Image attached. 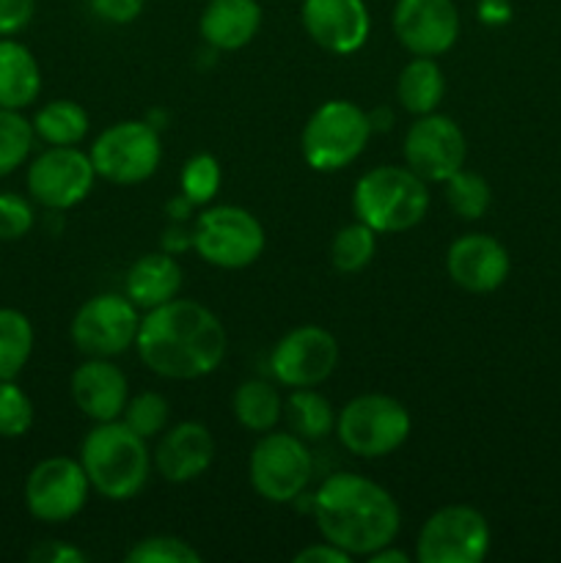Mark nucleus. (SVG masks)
<instances>
[{
    "instance_id": "nucleus-12",
    "label": "nucleus",
    "mask_w": 561,
    "mask_h": 563,
    "mask_svg": "<svg viewBox=\"0 0 561 563\" xmlns=\"http://www.w3.org/2000/svg\"><path fill=\"white\" fill-rule=\"evenodd\" d=\"M141 330V308L127 295H94L72 317L69 335L86 357H119L135 346Z\"/></svg>"
},
{
    "instance_id": "nucleus-4",
    "label": "nucleus",
    "mask_w": 561,
    "mask_h": 563,
    "mask_svg": "<svg viewBox=\"0 0 561 563\" xmlns=\"http://www.w3.org/2000/svg\"><path fill=\"white\" fill-rule=\"evenodd\" d=\"M352 209L377 234H402L427 218L429 187L407 165H377L355 181Z\"/></svg>"
},
{
    "instance_id": "nucleus-10",
    "label": "nucleus",
    "mask_w": 561,
    "mask_h": 563,
    "mask_svg": "<svg viewBox=\"0 0 561 563\" xmlns=\"http://www.w3.org/2000/svg\"><path fill=\"white\" fill-rule=\"evenodd\" d=\"M487 517L465 504L443 506L418 531L416 559L421 563H482L490 553Z\"/></svg>"
},
{
    "instance_id": "nucleus-32",
    "label": "nucleus",
    "mask_w": 561,
    "mask_h": 563,
    "mask_svg": "<svg viewBox=\"0 0 561 563\" xmlns=\"http://www.w3.org/2000/svg\"><path fill=\"white\" fill-rule=\"evenodd\" d=\"M121 421H124L132 432L141 434L143 440L160 438V434L168 429L170 405L163 394H157V390H143V394L130 396L124 412H121Z\"/></svg>"
},
{
    "instance_id": "nucleus-7",
    "label": "nucleus",
    "mask_w": 561,
    "mask_h": 563,
    "mask_svg": "<svg viewBox=\"0 0 561 563\" xmlns=\"http://www.w3.org/2000/svg\"><path fill=\"white\" fill-rule=\"evenodd\" d=\"M267 234L256 214L231 203L207 207L193 223V251L218 269H245L264 253Z\"/></svg>"
},
{
    "instance_id": "nucleus-28",
    "label": "nucleus",
    "mask_w": 561,
    "mask_h": 563,
    "mask_svg": "<svg viewBox=\"0 0 561 563\" xmlns=\"http://www.w3.org/2000/svg\"><path fill=\"white\" fill-rule=\"evenodd\" d=\"M36 333L31 319L16 308H0V379H16L31 363Z\"/></svg>"
},
{
    "instance_id": "nucleus-19",
    "label": "nucleus",
    "mask_w": 561,
    "mask_h": 563,
    "mask_svg": "<svg viewBox=\"0 0 561 563\" xmlns=\"http://www.w3.org/2000/svg\"><path fill=\"white\" fill-rule=\"evenodd\" d=\"M72 401L94 423L119 421L130 401V379L110 357H88L72 372Z\"/></svg>"
},
{
    "instance_id": "nucleus-13",
    "label": "nucleus",
    "mask_w": 561,
    "mask_h": 563,
    "mask_svg": "<svg viewBox=\"0 0 561 563\" xmlns=\"http://www.w3.org/2000/svg\"><path fill=\"white\" fill-rule=\"evenodd\" d=\"M91 482L80 460L72 456H47L36 462L25 478V509L33 520L61 526L86 509Z\"/></svg>"
},
{
    "instance_id": "nucleus-2",
    "label": "nucleus",
    "mask_w": 561,
    "mask_h": 563,
    "mask_svg": "<svg viewBox=\"0 0 561 563\" xmlns=\"http://www.w3.org/2000/svg\"><path fill=\"white\" fill-rule=\"evenodd\" d=\"M319 533L352 559H369L374 550L394 544L402 515L394 495L358 473H333L311 498Z\"/></svg>"
},
{
    "instance_id": "nucleus-38",
    "label": "nucleus",
    "mask_w": 561,
    "mask_h": 563,
    "mask_svg": "<svg viewBox=\"0 0 561 563\" xmlns=\"http://www.w3.org/2000/svg\"><path fill=\"white\" fill-rule=\"evenodd\" d=\"M36 0H0V36H16L31 25Z\"/></svg>"
},
{
    "instance_id": "nucleus-31",
    "label": "nucleus",
    "mask_w": 561,
    "mask_h": 563,
    "mask_svg": "<svg viewBox=\"0 0 561 563\" xmlns=\"http://www.w3.org/2000/svg\"><path fill=\"white\" fill-rule=\"evenodd\" d=\"M446 201H449L451 212L462 220H479L487 214L490 201H493V190H490L487 179L473 170L460 168L454 176L443 181Z\"/></svg>"
},
{
    "instance_id": "nucleus-44",
    "label": "nucleus",
    "mask_w": 561,
    "mask_h": 563,
    "mask_svg": "<svg viewBox=\"0 0 561 563\" xmlns=\"http://www.w3.org/2000/svg\"><path fill=\"white\" fill-rule=\"evenodd\" d=\"M366 561L372 563H407V553H402V550H394V544H385V548L374 550L372 555H369Z\"/></svg>"
},
{
    "instance_id": "nucleus-23",
    "label": "nucleus",
    "mask_w": 561,
    "mask_h": 563,
    "mask_svg": "<svg viewBox=\"0 0 561 563\" xmlns=\"http://www.w3.org/2000/svg\"><path fill=\"white\" fill-rule=\"evenodd\" d=\"M42 93V66L31 47L0 36V108L25 110Z\"/></svg>"
},
{
    "instance_id": "nucleus-30",
    "label": "nucleus",
    "mask_w": 561,
    "mask_h": 563,
    "mask_svg": "<svg viewBox=\"0 0 561 563\" xmlns=\"http://www.w3.org/2000/svg\"><path fill=\"white\" fill-rule=\"evenodd\" d=\"M33 143L36 132L31 119H25L22 110L0 108V179L11 176L31 159Z\"/></svg>"
},
{
    "instance_id": "nucleus-17",
    "label": "nucleus",
    "mask_w": 561,
    "mask_h": 563,
    "mask_svg": "<svg viewBox=\"0 0 561 563\" xmlns=\"http://www.w3.org/2000/svg\"><path fill=\"white\" fill-rule=\"evenodd\" d=\"M300 20L311 42L333 55L358 53L372 31L363 0H302Z\"/></svg>"
},
{
    "instance_id": "nucleus-3",
    "label": "nucleus",
    "mask_w": 561,
    "mask_h": 563,
    "mask_svg": "<svg viewBox=\"0 0 561 563\" xmlns=\"http://www.w3.org/2000/svg\"><path fill=\"white\" fill-rule=\"evenodd\" d=\"M80 465L91 482V489L121 504L143 493L154 462L146 440L119 418V421L97 423L82 438Z\"/></svg>"
},
{
    "instance_id": "nucleus-5",
    "label": "nucleus",
    "mask_w": 561,
    "mask_h": 563,
    "mask_svg": "<svg viewBox=\"0 0 561 563\" xmlns=\"http://www.w3.org/2000/svg\"><path fill=\"white\" fill-rule=\"evenodd\" d=\"M372 135L366 110L350 99H330L319 104L302 126V159L319 174H336L361 157Z\"/></svg>"
},
{
    "instance_id": "nucleus-42",
    "label": "nucleus",
    "mask_w": 561,
    "mask_h": 563,
    "mask_svg": "<svg viewBox=\"0 0 561 563\" xmlns=\"http://www.w3.org/2000/svg\"><path fill=\"white\" fill-rule=\"evenodd\" d=\"M193 247V229H187L185 223H174L165 229L163 236V251L176 256V253H185Z\"/></svg>"
},
{
    "instance_id": "nucleus-25",
    "label": "nucleus",
    "mask_w": 561,
    "mask_h": 563,
    "mask_svg": "<svg viewBox=\"0 0 561 563\" xmlns=\"http://www.w3.org/2000/svg\"><path fill=\"white\" fill-rule=\"evenodd\" d=\"M231 410H234V418L248 432L264 434L273 432L280 418H284V399H280L278 388L267 379H245L234 390Z\"/></svg>"
},
{
    "instance_id": "nucleus-15",
    "label": "nucleus",
    "mask_w": 561,
    "mask_h": 563,
    "mask_svg": "<svg viewBox=\"0 0 561 563\" xmlns=\"http://www.w3.org/2000/svg\"><path fill=\"white\" fill-rule=\"evenodd\" d=\"M405 163L413 174L421 176L424 181H440L443 185L449 176L465 168L468 141L465 132L460 130L451 115L427 113L413 121L405 135Z\"/></svg>"
},
{
    "instance_id": "nucleus-9",
    "label": "nucleus",
    "mask_w": 561,
    "mask_h": 563,
    "mask_svg": "<svg viewBox=\"0 0 561 563\" xmlns=\"http://www.w3.org/2000/svg\"><path fill=\"white\" fill-rule=\"evenodd\" d=\"M314 476L311 451L295 432H264L248 460V478L258 498L295 504Z\"/></svg>"
},
{
    "instance_id": "nucleus-39",
    "label": "nucleus",
    "mask_w": 561,
    "mask_h": 563,
    "mask_svg": "<svg viewBox=\"0 0 561 563\" xmlns=\"http://www.w3.org/2000/svg\"><path fill=\"white\" fill-rule=\"evenodd\" d=\"M31 561L36 563H86L88 553L66 542H44L31 550Z\"/></svg>"
},
{
    "instance_id": "nucleus-6",
    "label": "nucleus",
    "mask_w": 561,
    "mask_h": 563,
    "mask_svg": "<svg viewBox=\"0 0 561 563\" xmlns=\"http://www.w3.org/2000/svg\"><path fill=\"white\" fill-rule=\"evenodd\" d=\"M413 432L410 410L388 394H363L341 407L336 434L350 454L383 460L407 443Z\"/></svg>"
},
{
    "instance_id": "nucleus-35",
    "label": "nucleus",
    "mask_w": 561,
    "mask_h": 563,
    "mask_svg": "<svg viewBox=\"0 0 561 563\" xmlns=\"http://www.w3.org/2000/svg\"><path fill=\"white\" fill-rule=\"evenodd\" d=\"M130 563H201V553L179 537H146L127 553Z\"/></svg>"
},
{
    "instance_id": "nucleus-20",
    "label": "nucleus",
    "mask_w": 561,
    "mask_h": 563,
    "mask_svg": "<svg viewBox=\"0 0 561 563\" xmlns=\"http://www.w3.org/2000/svg\"><path fill=\"white\" fill-rule=\"evenodd\" d=\"M218 445L212 432L198 421H182L160 434L152 462L160 476L170 484L196 482L212 467Z\"/></svg>"
},
{
    "instance_id": "nucleus-18",
    "label": "nucleus",
    "mask_w": 561,
    "mask_h": 563,
    "mask_svg": "<svg viewBox=\"0 0 561 563\" xmlns=\"http://www.w3.org/2000/svg\"><path fill=\"white\" fill-rule=\"evenodd\" d=\"M509 251L490 234H465L446 251V273L471 295H490L509 278Z\"/></svg>"
},
{
    "instance_id": "nucleus-43",
    "label": "nucleus",
    "mask_w": 561,
    "mask_h": 563,
    "mask_svg": "<svg viewBox=\"0 0 561 563\" xmlns=\"http://www.w3.org/2000/svg\"><path fill=\"white\" fill-rule=\"evenodd\" d=\"M165 209H168V218L174 220V223H187V220L193 218V209H196V203H193L190 198L182 196V192H179L176 198H170L168 207H165Z\"/></svg>"
},
{
    "instance_id": "nucleus-40",
    "label": "nucleus",
    "mask_w": 561,
    "mask_h": 563,
    "mask_svg": "<svg viewBox=\"0 0 561 563\" xmlns=\"http://www.w3.org/2000/svg\"><path fill=\"white\" fill-rule=\"evenodd\" d=\"M352 555L344 553L341 548H336L333 542H317L311 548H302L300 553L295 555V563H350Z\"/></svg>"
},
{
    "instance_id": "nucleus-27",
    "label": "nucleus",
    "mask_w": 561,
    "mask_h": 563,
    "mask_svg": "<svg viewBox=\"0 0 561 563\" xmlns=\"http://www.w3.org/2000/svg\"><path fill=\"white\" fill-rule=\"evenodd\" d=\"M284 418L289 423V432L302 440H322L336 432L333 405L314 388L292 390L289 399L284 401Z\"/></svg>"
},
{
    "instance_id": "nucleus-21",
    "label": "nucleus",
    "mask_w": 561,
    "mask_h": 563,
    "mask_svg": "<svg viewBox=\"0 0 561 563\" xmlns=\"http://www.w3.org/2000/svg\"><path fill=\"white\" fill-rule=\"evenodd\" d=\"M262 27L258 0H209L198 20L204 42L215 53H234L248 47Z\"/></svg>"
},
{
    "instance_id": "nucleus-16",
    "label": "nucleus",
    "mask_w": 561,
    "mask_h": 563,
    "mask_svg": "<svg viewBox=\"0 0 561 563\" xmlns=\"http://www.w3.org/2000/svg\"><path fill=\"white\" fill-rule=\"evenodd\" d=\"M391 22L410 55L438 58L460 38V11L454 0H396Z\"/></svg>"
},
{
    "instance_id": "nucleus-34",
    "label": "nucleus",
    "mask_w": 561,
    "mask_h": 563,
    "mask_svg": "<svg viewBox=\"0 0 561 563\" xmlns=\"http://www.w3.org/2000/svg\"><path fill=\"white\" fill-rule=\"evenodd\" d=\"M220 163L212 157V154H196L185 163L179 176V187L182 196L190 198L196 207H207V203L215 201L220 190Z\"/></svg>"
},
{
    "instance_id": "nucleus-1",
    "label": "nucleus",
    "mask_w": 561,
    "mask_h": 563,
    "mask_svg": "<svg viewBox=\"0 0 561 563\" xmlns=\"http://www.w3.org/2000/svg\"><path fill=\"white\" fill-rule=\"evenodd\" d=\"M226 328L207 306L174 297L143 311L135 350L148 372L163 379H201L223 363Z\"/></svg>"
},
{
    "instance_id": "nucleus-36",
    "label": "nucleus",
    "mask_w": 561,
    "mask_h": 563,
    "mask_svg": "<svg viewBox=\"0 0 561 563\" xmlns=\"http://www.w3.org/2000/svg\"><path fill=\"white\" fill-rule=\"evenodd\" d=\"M36 225V209L20 192H0V242H16Z\"/></svg>"
},
{
    "instance_id": "nucleus-22",
    "label": "nucleus",
    "mask_w": 561,
    "mask_h": 563,
    "mask_svg": "<svg viewBox=\"0 0 561 563\" xmlns=\"http://www.w3.org/2000/svg\"><path fill=\"white\" fill-rule=\"evenodd\" d=\"M182 289V267L176 256L157 251L135 258L132 267L127 269L124 295L135 302L141 311L165 306L174 297H179Z\"/></svg>"
},
{
    "instance_id": "nucleus-33",
    "label": "nucleus",
    "mask_w": 561,
    "mask_h": 563,
    "mask_svg": "<svg viewBox=\"0 0 561 563\" xmlns=\"http://www.w3.org/2000/svg\"><path fill=\"white\" fill-rule=\"evenodd\" d=\"M36 421V410L25 390L16 379H0V438L16 440L25 438Z\"/></svg>"
},
{
    "instance_id": "nucleus-14",
    "label": "nucleus",
    "mask_w": 561,
    "mask_h": 563,
    "mask_svg": "<svg viewBox=\"0 0 561 563\" xmlns=\"http://www.w3.org/2000/svg\"><path fill=\"white\" fill-rule=\"evenodd\" d=\"M339 366V341L319 324L289 330L270 352V372L286 388H317Z\"/></svg>"
},
{
    "instance_id": "nucleus-29",
    "label": "nucleus",
    "mask_w": 561,
    "mask_h": 563,
    "mask_svg": "<svg viewBox=\"0 0 561 563\" xmlns=\"http://www.w3.org/2000/svg\"><path fill=\"white\" fill-rule=\"evenodd\" d=\"M374 253H377V231L369 229L361 220L336 231L330 242V262L341 275H355L366 269Z\"/></svg>"
},
{
    "instance_id": "nucleus-11",
    "label": "nucleus",
    "mask_w": 561,
    "mask_h": 563,
    "mask_svg": "<svg viewBox=\"0 0 561 563\" xmlns=\"http://www.w3.org/2000/svg\"><path fill=\"white\" fill-rule=\"evenodd\" d=\"M88 152L77 146H47L28 163L25 187L33 203L50 212H66L86 201L97 181Z\"/></svg>"
},
{
    "instance_id": "nucleus-37",
    "label": "nucleus",
    "mask_w": 561,
    "mask_h": 563,
    "mask_svg": "<svg viewBox=\"0 0 561 563\" xmlns=\"http://www.w3.org/2000/svg\"><path fill=\"white\" fill-rule=\"evenodd\" d=\"M91 11L110 25H130L143 14L146 0H88Z\"/></svg>"
},
{
    "instance_id": "nucleus-45",
    "label": "nucleus",
    "mask_w": 561,
    "mask_h": 563,
    "mask_svg": "<svg viewBox=\"0 0 561 563\" xmlns=\"http://www.w3.org/2000/svg\"><path fill=\"white\" fill-rule=\"evenodd\" d=\"M369 124H372V132L391 130V126H394V113H391V108L369 110Z\"/></svg>"
},
{
    "instance_id": "nucleus-8",
    "label": "nucleus",
    "mask_w": 561,
    "mask_h": 563,
    "mask_svg": "<svg viewBox=\"0 0 561 563\" xmlns=\"http://www.w3.org/2000/svg\"><path fill=\"white\" fill-rule=\"evenodd\" d=\"M94 170L110 185H141L152 179L163 159V141L152 121H116L94 141Z\"/></svg>"
},
{
    "instance_id": "nucleus-24",
    "label": "nucleus",
    "mask_w": 561,
    "mask_h": 563,
    "mask_svg": "<svg viewBox=\"0 0 561 563\" xmlns=\"http://www.w3.org/2000/svg\"><path fill=\"white\" fill-rule=\"evenodd\" d=\"M446 93V77L443 69L435 58L427 55H416L407 60L405 69L396 77V99L402 108L413 115H427L438 110Z\"/></svg>"
},
{
    "instance_id": "nucleus-26",
    "label": "nucleus",
    "mask_w": 561,
    "mask_h": 563,
    "mask_svg": "<svg viewBox=\"0 0 561 563\" xmlns=\"http://www.w3.org/2000/svg\"><path fill=\"white\" fill-rule=\"evenodd\" d=\"M36 141L47 146H77L91 130V119L75 99H53L42 104L31 119Z\"/></svg>"
},
{
    "instance_id": "nucleus-41",
    "label": "nucleus",
    "mask_w": 561,
    "mask_h": 563,
    "mask_svg": "<svg viewBox=\"0 0 561 563\" xmlns=\"http://www.w3.org/2000/svg\"><path fill=\"white\" fill-rule=\"evenodd\" d=\"M476 11L484 25H506L512 20L509 0H479Z\"/></svg>"
}]
</instances>
